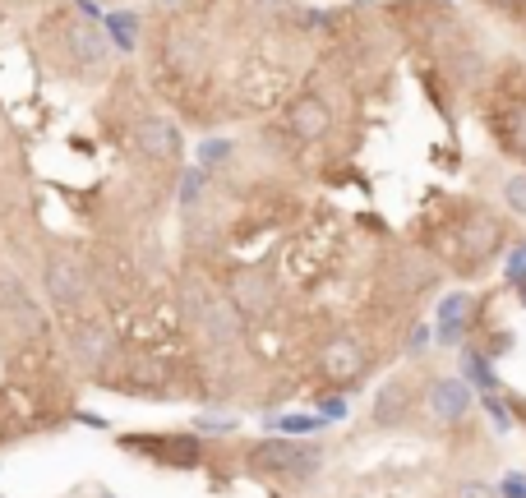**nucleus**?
Returning <instances> with one entry per match:
<instances>
[{
  "mask_svg": "<svg viewBox=\"0 0 526 498\" xmlns=\"http://www.w3.org/2000/svg\"><path fill=\"white\" fill-rule=\"evenodd\" d=\"M494 494H499V498H526V475L522 471H508L499 485H494Z\"/></svg>",
  "mask_w": 526,
  "mask_h": 498,
  "instance_id": "23",
  "label": "nucleus"
},
{
  "mask_svg": "<svg viewBox=\"0 0 526 498\" xmlns=\"http://www.w3.org/2000/svg\"><path fill=\"white\" fill-rule=\"evenodd\" d=\"M282 130H287L296 143L328 139V130H333V107H328V97L314 93V88L291 97V107L282 111Z\"/></svg>",
  "mask_w": 526,
  "mask_h": 498,
  "instance_id": "8",
  "label": "nucleus"
},
{
  "mask_svg": "<svg viewBox=\"0 0 526 498\" xmlns=\"http://www.w3.org/2000/svg\"><path fill=\"white\" fill-rule=\"evenodd\" d=\"M194 323H199V332H204L208 351H236L240 337H245V319H240L227 300H213V305H204L199 314H194Z\"/></svg>",
  "mask_w": 526,
  "mask_h": 498,
  "instance_id": "11",
  "label": "nucleus"
},
{
  "mask_svg": "<svg viewBox=\"0 0 526 498\" xmlns=\"http://www.w3.org/2000/svg\"><path fill=\"white\" fill-rule=\"evenodd\" d=\"M411 411H416V388H411V379H388L379 392H374V425L379 429H397L407 425Z\"/></svg>",
  "mask_w": 526,
  "mask_h": 498,
  "instance_id": "13",
  "label": "nucleus"
},
{
  "mask_svg": "<svg viewBox=\"0 0 526 498\" xmlns=\"http://www.w3.org/2000/svg\"><path fill=\"white\" fill-rule=\"evenodd\" d=\"M268 429H273L277 439H296V434H323L328 420H323V415H310V411H291V415L268 420Z\"/></svg>",
  "mask_w": 526,
  "mask_h": 498,
  "instance_id": "15",
  "label": "nucleus"
},
{
  "mask_svg": "<svg viewBox=\"0 0 526 498\" xmlns=\"http://www.w3.org/2000/svg\"><path fill=\"white\" fill-rule=\"evenodd\" d=\"M231 309H236L240 319H263V314H273L277 309V277L268 268H240L231 277Z\"/></svg>",
  "mask_w": 526,
  "mask_h": 498,
  "instance_id": "7",
  "label": "nucleus"
},
{
  "mask_svg": "<svg viewBox=\"0 0 526 498\" xmlns=\"http://www.w3.org/2000/svg\"><path fill=\"white\" fill-rule=\"evenodd\" d=\"M503 203H508V213L526 217V171H517V176L503 180Z\"/></svg>",
  "mask_w": 526,
  "mask_h": 498,
  "instance_id": "16",
  "label": "nucleus"
},
{
  "mask_svg": "<svg viewBox=\"0 0 526 498\" xmlns=\"http://www.w3.org/2000/svg\"><path fill=\"white\" fill-rule=\"evenodd\" d=\"M448 498H499V494H494V485H485V480H462V485L448 489Z\"/></svg>",
  "mask_w": 526,
  "mask_h": 498,
  "instance_id": "22",
  "label": "nucleus"
},
{
  "mask_svg": "<svg viewBox=\"0 0 526 498\" xmlns=\"http://www.w3.org/2000/svg\"><path fill=\"white\" fill-rule=\"evenodd\" d=\"M513 286H517V296H522V305H526V277H517Z\"/></svg>",
  "mask_w": 526,
  "mask_h": 498,
  "instance_id": "28",
  "label": "nucleus"
},
{
  "mask_svg": "<svg viewBox=\"0 0 526 498\" xmlns=\"http://www.w3.org/2000/svg\"><path fill=\"white\" fill-rule=\"evenodd\" d=\"M102 498H107V494H102Z\"/></svg>",
  "mask_w": 526,
  "mask_h": 498,
  "instance_id": "30",
  "label": "nucleus"
},
{
  "mask_svg": "<svg viewBox=\"0 0 526 498\" xmlns=\"http://www.w3.org/2000/svg\"><path fill=\"white\" fill-rule=\"evenodd\" d=\"M480 402H485V415H490L494 425H499V434H508V429L517 425V420H513V406H508V402H499V392H485Z\"/></svg>",
  "mask_w": 526,
  "mask_h": 498,
  "instance_id": "17",
  "label": "nucleus"
},
{
  "mask_svg": "<svg viewBox=\"0 0 526 498\" xmlns=\"http://www.w3.org/2000/svg\"><path fill=\"white\" fill-rule=\"evenodd\" d=\"M430 337H434V332L425 328V323H416V328H411V342H407V356H420V351L430 346Z\"/></svg>",
  "mask_w": 526,
  "mask_h": 498,
  "instance_id": "24",
  "label": "nucleus"
},
{
  "mask_svg": "<svg viewBox=\"0 0 526 498\" xmlns=\"http://www.w3.org/2000/svg\"><path fill=\"white\" fill-rule=\"evenodd\" d=\"M42 286H47L51 305H56L60 314H79V309L88 305V296H93L88 268L74 259V254H65V249L47 254V263H42Z\"/></svg>",
  "mask_w": 526,
  "mask_h": 498,
  "instance_id": "5",
  "label": "nucleus"
},
{
  "mask_svg": "<svg viewBox=\"0 0 526 498\" xmlns=\"http://www.w3.org/2000/svg\"><path fill=\"white\" fill-rule=\"evenodd\" d=\"M490 10H499V14H508V19H522L526 14V0H485Z\"/></svg>",
  "mask_w": 526,
  "mask_h": 498,
  "instance_id": "25",
  "label": "nucleus"
},
{
  "mask_svg": "<svg viewBox=\"0 0 526 498\" xmlns=\"http://www.w3.org/2000/svg\"><path fill=\"white\" fill-rule=\"evenodd\" d=\"M111 33H116L120 51L134 47V33H139V24H134V14H111Z\"/></svg>",
  "mask_w": 526,
  "mask_h": 498,
  "instance_id": "20",
  "label": "nucleus"
},
{
  "mask_svg": "<svg viewBox=\"0 0 526 498\" xmlns=\"http://www.w3.org/2000/svg\"><path fill=\"white\" fill-rule=\"evenodd\" d=\"M457 379L467 383V388H480V392H494V388H499L490 360L480 356L476 346H462V356H457Z\"/></svg>",
  "mask_w": 526,
  "mask_h": 498,
  "instance_id": "14",
  "label": "nucleus"
},
{
  "mask_svg": "<svg viewBox=\"0 0 526 498\" xmlns=\"http://www.w3.org/2000/svg\"><path fill=\"white\" fill-rule=\"evenodd\" d=\"M199 199H204V171H185V176H180V203H185V208H199Z\"/></svg>",
  "mask_w": 526,
  "mask_h": 498,
  "instance_id": "18",
  "label": "nucleus"
},
{
  "mask_svg": "<svg viewBox=\"0 0 526 498\" xmlns=\"http://www.w3.org/2000/svg\"><path fill=\"white\" fill-rule=\"evenodd\" d=\"M319 406L328 415H347V402H342V397H319Z\"/></svg>",
  "mask_w": 526,
  "mask_h": 498,
  "instance_id": "27",
  "label": "nucleus"
},
{
  "mask_svg": "<svg viewBox=\"0 0 526 498\" xmlns=\"http://www.w3.org/2000/svg\"><path fill=\"white\" fill-rule=\"evenodd\" d=\"M227 157H231V143H227V139H208V143H199V162L222 166Z\"/></svg>",
  "mask_w": 526,
  "mask_h": 498,
  "instance_id": "21",
  "label": "nucleus"
},
{
  "mask_svg": "<svg viewBox=\"0 0 526 498\" xmlns=\"http://www.w3.org/2000/svg\"><path fill=\"white\" fill-rule=\"evenodd\" d=\"M425 406H430V415L439 420V425H462V420H467V411L476 406V392L457 379V374H443V379H430Z\"/></svg>",
  "mask_w": 526,
  "mask_h": 498,
  "instance_id": "10",
  "label": "nucleus"
},
{
  "mask_svg": "<svg viewBox=\"0 0 526 498\" xmlns=\"http://www.w3.org/2000/svg\"><path fill=\"white\" fill-rule=\"evenodd\" d=\"M60 42H65V51H70L74 70H84V74L102 70V65L111 60V42L102 37V28L97 24H65Z\"/></svg>",
  "mask_w": 526,
  "mask_h": 498,
  "instance_id": "12",
  "label": "nucleus"
},
{
  "mask_svg": "<svg viewBox=\"0 0 526 498\" xmlns=\"http://www.w3.org/2000/svg\"><path fill=\"white\" fill-rule=\"evenodd\" d=\"M517 277H526V245H517L513 263H508V282H517Z\"/></svg>",
  "mask_w": 526,
  "mask_h": 498,
  "instance_id": "26",
  "label": "nucleus"
},
{
  "mask_svg": "<svg viewBox=\"0 0 526 498\" xmlns=\"http://www.w3.org/2000/svg\"><path fill=\"white\" fill-rule=\"evenodd\" d=\"M323 466V448L314 443H300V439H268L250 443L245 448V471L259 475L263 485H310Z\"/></svg>",
  "mask_w": 526,
  "mask_h": 498,
  "instance_id": "1",
  "label": "nucleus"
},
{
  "mask_svg": "<svg viewBox=\"0 0 526 498\" xmlns=\"http://www.w3.org/2000/svg\"><path fill=\"white\" fill-rule=\"evenodd\" d=\"M134 148L157 166H176L185 143H180V130L167 116H139L134 120Z\"/></svg>",
  "mask_w": 526,
  "mask_h": 498,
  "instance_id": "9",
  "label": "nucleus"
},
{
  "mask_svg": "<svg viewBox=\"0 0 526 498\" xmlns=\"http://www.w3.org/2000/svg\"><path fill=\"white\" fill-rule=\"evenodd\" d=\"M370 369H374V356L356 332H333V337L319 346V379L328 383V388L356 392Z\"/></svg>",
  "mask_w": 526,
  "mask_h": 498,
  "instance_id": "3",
  "label": "nucleus"
},
{
  "mask_svg": "<svg viewBox=\"0 0 526 498\" xmlns=\"http://www.w3.org/2000/svg\"><path fill=\"white\" fill-rule=\"evenodd\" d=\"M194 429H199V434H236L240 420H231V415H199Z\"/></svg>",
  "mask_w": 526,
  "mask_h": 498,
  "instance_id": "19",
  "label": "nucleus"
},
{
  "mask_svg": "<svg viewBox=\"0 0 526 498\" xmlns=\"http://www.w3.org/2000/svg\"><path fill=\"white\" fill-rule=\"evenodd\" d=\"M116 443L153 466H171V471H199L204 466V443L194 434H120Z\"/></svg>",
  "mask_w": 526,
  "mask_h": 498,
  "instance_id": "4",
  "label": "nucleus"
},
{
  "mask_svg": "<svg viewBox=\"0 0 526 498\" xmlns=\"http://www.w3.org/2000/svg\"><path fill=\"white\" fill-rule=\"evenodd\" d=\"M171 5H185V0H171Z\"/></svg>",
  "mask_w": 526,
  "mask_h": 498,
  "instance_id": "29",
  "label": "nucleus"
},
{
  "mask_svg": "<svg viewBox=\"0 0 526 498\" xmlns=\"http://www.w3.org/2000/svg\"><path fill=\"white\" fill-rule=\"evenodd\" d=\"M503 245H508V231L499 226V217L485 213L480 203H471L467 213H462V222L453 226V245H443V259L453 263L462 277H471L476 268H485Z\"/></svg>",
  "mask_w": 526,
  "mask_h": 498,
  "instance_id": "2",
  "label": "nucleus"
},
{
  "mask_svg": "<svg viewBox=\"0 0 526 498\" xmlns=\"http://www.w3.org/2000/svg\"><path fill=\"white\" fill-rule=\"evenodd\" d=\"M65 337H70V356L79 360V369H88V374H107L111 369V360H116V337H111L107 323L88 319V314H70Z\"/></svg>",
  "mask_w": 526,
  "mask_h": 498,
  "instance_id": "6",
  "label": "nucleus"
}]
</instances>
